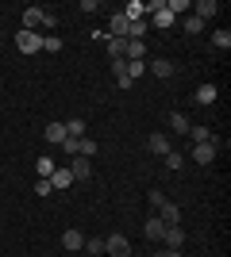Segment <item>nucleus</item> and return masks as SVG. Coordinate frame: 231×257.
Listing matches in <instances>:
<instances>
[{
	"label": "nucleus",
	"mask_w": 231,
	"mask_h": 257,
	"mask_svg": "<svg viewBox=\"0 0 231 257\" xmlns=\"http://www.w3.org/2000/svg\"><path fill=\"white\" fill-rule=\"evenodd\" d=\"M39 46H43V35H39V31H23V27H20V35H16V50H20V54H39Z\"/></svg>",
	"instance_id": "1"
},
{
	"label": "nucleus",
	"mask_w": 231,
	"mask_h": 257,
	"mask_svg": "<svg viewBox=\"0 0 231 257\" xmlns=\"http://www.w3.org/2000/svg\"><path fill=\"white\" fill-rule=\"evenodd\" d=\"M185 139L193 142V146H204V142H208V146H216V150L223 146V139H220V135H212L208 127H189V135H185Z\"/></svg>",
	"instance_id": "2"
},
{
	"label": "nucleus",
	"mask_w": 231,
	"mask_h": 257,
	"mask_svg": "<svg viewBox=\"0 0 231 257\" xmlns=\"http://www.w3.org/2000/svg\"><path fill=\"white\" fill-rule=\"evenodd\" d=\"M104 253L108 257H131V242L123 234H108L104 238Z\"/></svg>",
	"instance_id": "3"
},
{
	"label": "nucleus",
	"mask_w": 231,
	"mask_h": 257,
	"mask_svg": "<svg viewBox=\"0 0 231 257\" xmlns=\"http://www.w3.org/2000/svg\"><path fill=\"white\" fill-rule=\"evenodd\" d=\"M69 173H73V181H93V158H69Z\"/></svg>",
	"instance_id": "4"
},
{
	"label": "nucleus",
	"mask_w": 231,
	"mask_h": 257,
	"mask_svg": "<svg viewBox=\"0 0 231 257\" xmlns=\"http://www.w3.org/2000/svg\"><path fill=\"white\" fill-rule=\"evenodd\" d=\"M143 58H146L143 39H123V62H143Z\"/></svg>",
	"instance_id": "5"
},
{
	"label": "nucleus",
	"mask_w": 231,
	"mask_h": 257,
	"mask_svg": "<svg viewBox=\"0 0 231 257\" xmlns=\"http://www.w3.org/2000/svg\"><path fill=\"white\" fill-rule=\"evenodd\" d=\"M154 211H158V219H162L166 226H177V223H181V207L170 204V200H162V204L154 207Z\"/></svg>",
	"instance_id": "6"
},
{
	"label": "nucleus",
	"mask_w": 231,
	"mask_h": 257,
	"mask_svg": "<svg viewBox=\"0 0 231 257\" xmlns=\"http://www.w3.org/2000/svg\"><path fill=\"white\" fill-rule=\"evenodd\" d=\"M146 150L158 154V158H166V154L174 150V146H170V135H162V131H158V135H150V139H146Z\"/></svg>",
	"instance_id": "7"
},
{
	"label": "nucleus",
	"mask_w": 231,
	"mask_h": 257,
	"mask_svg": "<svg viewBox=\"0 0 231 257\" xmlns=\"http://www.w3.org/2000/svg\"><path fill=\"white\" fill-rule=\"evenodd\" d=\"M69 184H73V173H69V165H66V169L58 165V169L50 173V188H54V192H66Z\"/></svg>",
	"instance_id": "8"
},
{
	"label": "nucleus",
	"mask_w": 231,
	"mask_h": 257,
	"mask_svg": "<svg viewBox=\"0 0 231 257\" xmlns=\"http://www.w3.org/2000/svg\"><path fill=\"white\" fill-rule=\"evenodd\" d=\"M108 39H127V16L123 12H116L108 20Z\"/></svg>",
	"instance_id": "9"
},
{
	"label": "nucleus",
	"mask_w": 231,
	"mask_h": 257,
	"mask_svg": "<svg viewBox=\"0 0 231 257\" xmlns=\"http://www.w3.org/2000/svg\"><path fill=\"white\" fill-rule=\"evenodd\" d=\"M143 234L150 238V242H162V234H166V223L158 219V215H150V219L143 223Z\"/></svg>",
	"instance_id": "10"
},
{
	"label": "nucleus",
	"mask_w": 231,
	"mask_h": 257,
	"mask_svg": "<svg viewBox=\"0 0 231 257\" xmlns=\"http://www.w3.org/2000/svg\"><path fill=\"white\" fill-rule=\"evenodd\" d=\"M162 242H166V249H181L185 246V230H181V226H166Z\"/></svg>",
	"instance_id": "11"
},
{
	"label": "nucleus",
	"mask_w": 231,
	"mask_h": 257,
	"mask_svg": "<svg viewBox=\"0 0 231 257\" xmlns=\"http://www.w3.org/2000/svg\"><path fill=\"white\" fill-rule=\"evenodd\" d=\"M150 73L158 77V81H166V77H174V62H170V58H154V62H150Z\"/></svg>",
	"instance_id": "12"
},
{
	"label": "nucleus",
	"mask_w": 231,
	"mask_h": 257,
	"mask_svg": "<svg viewBox=\"0 0 231 257\" xmlns=\"http://www.w3.org/2000/svg\"><path fill=\"white\" fill-rule=\"evenodd\" d=\"M193 161H197V165H212V161H216V146H208V142H204V146H193Z\"/></svg>",
	"instance_id": "13"
},
{
	"label": "nucleus",
	"mask_w": 231,
	"mask_h": 257,
	"mask_svg": "<svg viewBox=\"0 0 231 257\" xmlns=\"http://www.w3.org/2000/svg\"><path fill=\"white\" fill-rule=\"evenodd\" d=\"M43 27V8H27L23 12V31H39Z\"/></svg>",
	"instance_id": "14"
},
{
	"label": "nucleus",
	"mask_w": 231,
	"mask_h": 257,
	"mask_svg": "<svg viewBox=\"0 0 231 257\" xmlns=\"http://www.w3.org/2000/svg\"><path fill=\"white\" fill-rule=\"evenodd\" d=\"M46 142H54V146H62L66 142V123H46Z\"/></svg>",
	"instance_id": "15"
},
{
	"label": "nucleus",
	"mask_w": 231,
	"mask_h": 257,
	"mask_svg": "<svg viewBox=\"0 0 231 257\" xmlns=\"http://www.w3.org/2000/svg\"><path fill=\"white\" fill-rule=\"evenodd\" d=\"M62 246H66L69 253H73V249H81V246H85V234H81V230H73V226H69L66 234H62Z\"/></svg>",
	"instance_id": "16"
},
{
	"label": "nucleus",
	"mask_w": 231,
	"mask_h": 257,
	"mask_svg": "<svg viewBox=\"0 0 231 257\" xmlns=\"http://www.w3.org/2000/svg\"><path fill=\"white\" fill-rule=\"evenodd\" d=\"M193 12H197V20L204 23V20H212V16L220 12V4H216V0H200V4H197V8H193Z\"/></svg>",
	"instance_id": "17"
},
{
	"label": "nucleus",
	"mask_w": 231,
	"mask_h": 257,
	"mask_svg": "<svg viewBox=\"0 0 231 257\" xmlns=\"http://www.w3.org/2000/svg\"><path fill=\"white\" fill-rule=\"evenodd\" d=\"M216 96H220V92H216V85H200V88H197V96H193V100L208 107V104H216Z\"/></svg>",
	"instance_id": "18"
},
{
	"label": "nucleus",
	"mask_w": 231,
	"mask_h": 257,
	"mask_svg": "<svg viewBox=\"0 0 231 257\" xmlns=\"http://www.w3.org/2000/svg\"><path fill=\"white\" fill-rule=\"evenodd\" d=\"M189 127H193V123H189V115H181V111H174V115H170V131H174V135H189Z\"/></svg>",
	"instance_id": "19"
},
{
	"label": "nucleus",
	"mask_w": 231,
	"mask_h": 257,
	"mask_svg": "<svg viewBox=\"0 0 231 257\" xmlns=\"http://www.w3.org/2000/svg\"><path fill=\"white\" fill-rule=\"evenodd\" d=\"M66 139H85V119H81V115H73L66 123Z\"/></svg>",
	"instance_id": "20"
},
{
	"label": "nucleus",
	"mask_w": 231,
	"mask_h": 257,
	"mask_svg": "<svg viewBox=\"0 0 231 257\" xmlns=\"http://www.w3.org/2000/svg\"><path fill=\"white\" fill-rule=\"evenodd\" d=\"M146 31H150V23H146V20H127V39H143Z\"/></svg>",
	"instance_id": "21"
},
{
	"label": "nucleus",
	"mask_w": 231,
	"mask_h": 257,
	"mask_svg": "<svg viewBox=\"0 0 231 257\" xmlns=\"http://www.w3.org/2000/svg\"><path fill=\"white\" fill-rule=\"evenodd\" d=\"M123 16H127V20H146V4L143 0H131V4L123 8Z\"/></svg>",
	"instance_id": "22"
},
{
	"label": "nucleus",
	"mask_w": 231,
	"mask_h": 257,
	"mask_svg": "<svg viewBox=\"0 0 231 257\" xmlns=\"http://www.w3.org/2000/svg\"><path fill=\"white\" fill-rule=\"evenodd\" d=\"M100 43L108 46V58H112V62H116V58H123V39H108V35H104Z\"/></svg>",
	"instance_id": "23"
},
{
	"label": "nucleus",
	"mask_w": 231,
	"mask_h": 257,
	"mask_svg": "<svg viewBox=\"0 0 231 257\" xmlns=\"http://www.w3.org/2000/svg\"><path fill=\"white\" fill-rule=\"evenodd\" d=\"M77 154H81V158H97V142H93V139H81V142H77Z\"/></svg>",
	"instance_id": "24"
},
{
	"label": "nucleus",
	"mask_w": 231,
	"mask_h": 257,
	"mask_svg": "<svg viewBox=\"0 0 231 257\" xmlns=\"http://www.w3.org/2000/svg\"><path fill=\"white\" fill-rule=\"evenodd\" d=\"M35 169H39V177H43V181H50V173H54L58 165H54L50 158H39V165H35Z\"/></svg>",
	"instance_id": "25"
},
{
	"label": "nucleus",
	"mask_w": 231,
	"mask_h": 257,
	"mask_svg": "<svg viewBox=\"0 0 231 257\" xmlns=\"http://www.w3.org/2000/svg\"><path fill=\"white\" fill-rule=\"evenodd\" d=\"M181 27H185V35H200V31H204V23H200L197 16H185V23H181Z\"/></svg>",
	"instance_id": "26"
},
{
	"label": "nucleus",
	"mask_w": 231,
	"mask_h": 257,
	"mask_svg": "<svg viewBox=\"0 0 231 257\" xmlns=\"http://www.w3.org/2000/svg\"><path fill=\"white\" fill-rule=\"evenodd\" d=\"M43 50L46 54H58V50H62V39H58V35H43Z\"/></svg>",
	"instance_id": "27"
},
{
	"label": "nucleus",
	"mask_w": 231,
	"mask_h": 257,
	"mask_svg": "<svg viewBox=\"0 0 231 257\" xmlns=\"http://www.w3.org/2000/svg\"><path fill=\"white\" fill-rule=\"evenodd\" d=\"M212 46H220V50H227V46H231V31H227V27L212 35Z\"/></svg>",
	"instance_id": "28"
},
{
	"label": "nucleus",
	"mask_w": 231,
	"mask_h": 257,
	"mask_svg": "<svg viewBox=\"0 0 231 257\" xmlns=\"http://www.w3.org/2000/svg\"><path fill=\"white\" fill-rule=\"evenodd\" d=\"M85 253H104V238H85Z\"/></svg>",
	"instance_id": "29"
},
{
	"label": "nucleus",
	"mask_w": 231,
	"mask_h": 257,
	"mask_svg": "<svg viewBox=\"0 0 231 257\" xmlns=\"http://www.w3.org/2000/svg\"><path fill=\"white\" fill-rule=\"evenodd\" d=\"M166 8H170V16H177V12H189L193 4L189 0H166Z\"/></svg>",
	"instance_id": "30"
},
{
	"label": "nucleus",
	"mask_w": 231,
	"mask_h": 257,
	"mask_svg": "<svg viewBox=\"0 0 231 257\" xmlns=\"http://www.w3.org/2000/svg\"><path fill=\"white\" fill-rule=\"evenodd\" d=\"M181 165H185V158H181L177 150H170V154H166V169H181Z\"/></svg>",
	"instance_id": "31"
},
{
	"label": "nucleus",
	"mask_w": 231,
	"mask_h": 257,
	"mask_svg": "<svg viewBox=\"0 0 231 257\" xmlns=\"http://www.w3.org/2000/svg\"><path fill=\"white\" fill-rule=\"evenodd\" d=\"M143 73H146V62H127V77H131V81L143 77Z\"/></svg>",
	"instance_id": "32"
},
{
	"label": "nucleus",
	"mask_w": 231,
	"mask_h": 257,
	"mask_svg": "<svg viewBox=\"0 0 231 257\" xmlns=\"http://www.w3.org/2000/svg\"><path fill=\"white\" fill-rule=\"evenodd\" d=\"M43 27H46V35H54V27H58V16H54V12H43Z\"/></svg>",
	"instance_id": "33"
},
{
	"label": "nucleus",
	"mask_w": 231,
	"mask_h": 257,
	"mask_svg": "<svg viewBox=\"0 0 231 257\" xmlns=\"http://www.w3.org/2000/svg\"><path fill=\"white\" fill-rule=\"evenodd\" d=\"M35 192H39V196H50L54 188H50V181H43V177H39V184H35Z\"/></svg>",
	"instance_id": "34"
},
{
	"label": "nucleus",
	"mask_w": 231,
	"mask_h": 257,
	"mask_svg": "<svg viewBox=\"0 0 231 257\" xmlns=\"http://www.w3.org/2000/svg\"><path fill=\"white\" fill-rule=\"evenodd\" d=\"M112 73L123 77V73H127V62H123V58H116V62H112Z\"/></svg>",
	"instance_id": "35"
},
{
	"label": "nucleus",
	"mask_w": 231,
	"mask_h": 257,
	"mask_svg": "<svg viewBox=\"0 0 231 257\" xmlns=\"http://www.w3.org/2000/svg\"><path fill=\"white\" fill-rule=\"evenodd\" d=\"M158 257H181V249H162Z\"/></svg>",
	"instance_id": "36"
},
{
	"label": "nucleus",
	"mask_w": 231,
	"mask_h": 257,
	"mask_svg": "<svg viewBox=\"0 0 231 257\" xmlns=\"http://www.w3.org/2000/svg\"><path fill=\"white\" fill-rule=\"evenodd\" d=\"M0 43H4V39H0Z\"/></svg>",
	"instance_id": "37"
}]
</instances>
